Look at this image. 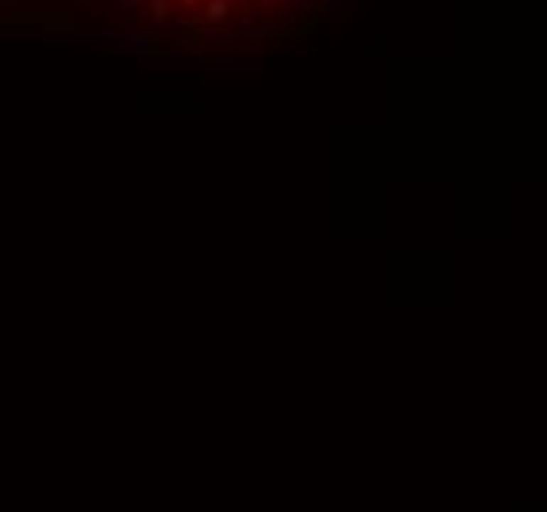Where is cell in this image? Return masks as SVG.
I'll return each mask as SVG.
<instances>
[{
	"mask_svg": "<svg viewBox=\"0 0 547 512\" xmlns=\"http://www.w3.org/2000/svg\"><path fill=\"white\" fill-rule=\"evenodd\" d=\"M201 16H205V24L221 28V24L232 20V4L229 0H205V4H201Z\"/></svg>",
	"mask_w": 547,
	"mask_h": 512,
	"instance_id": "6da1fadb",
	"label": "cell"
},
{
	"mask_svg": "<svg viewBox=\"0 0 547 512\" xmlns=\"http://www.w3.org/2000/svg\"><path fill=\"white\" fill-rule=\"evenodd\" d=\"M170 9H173L170 0H146V12H150L154 20H166V16H170Z\"/></svg>",
	"mask_w": 547,
	"mask_h": 512,
	"instance_id": "7a4b0ae2",
	"label": "cell"
},
{
	"mask_svg": "<svg viewBox=\"0 0 547 512\" xmlns=\"http://www.w3.org/2000/svg\"><path fill=\"white\" fill-rule=\"evenodd\" d=\"M178 4H181V9H185V12H197V9H201V4H205V0H178Z\"/></svg>",
	"mask_w": 547,
	"mask_h": 512,
	"instance_id": "3957f363",
	"label": "cell"
},
{
	"mask_svg": "<svg viewBox=\"0 0 547 512\" xmlns=\"http://www.w3.org/2000/svg\"><path fill=\"white\" fill-rule=\"evenodd\" d=\"M134 4H138V0H119V9H122V12H134Z\"/></svg>",
	"mask_w": 547,
	"mask_h": 512,
	"instance_id": "277c9868",
	"label": "cell"
},
{
	"mask_svg": "<svg viewBox=\"0 0 547 512\" xmlns=\"http://www.w3.org/2000/svg\"><path fill=\"white\" fill-rule=\"evenodd\" d=\"M252 4H288V0H252Z\"/></svg>",
	"mask_w": 547,
	"mask_h": 512,
	"instance_id": "5b68a950",
	"label": "cell"
},
{
	"mask_svg": "<svg viewBox=\"0 0 547 512\" xmlns=\"http://www.w3.org/2000/svg\"><path fill=\"white\" fill-rule=\"evenodd\" d=\"M229 4H232V9H244V4H248V0H229Z\"/></svg>",
	"mask_w": 547,
	"mask_h": 512,
	"instance_id": "8992f818",
	"label": "cell"
}]
</instances>
